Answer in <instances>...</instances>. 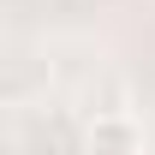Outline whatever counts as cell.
Segmentation results:
<instances>
[{
    "instance_id": "1",
    "label": "cell",
    "mask_w": 155,
    "mask_h": 155,
    "mask_svg": "<svg viewBox=\"0 0 155 155\" xmlns=\"http://www.w3.org/2000/svg\"><path fill=\"white\" fill-rule=\"evenodd\" d=\"M84 143H90V155H143V125H137L131 114L107 107V114H96V119H90Z\"/></svg>"
}]
</instances>
